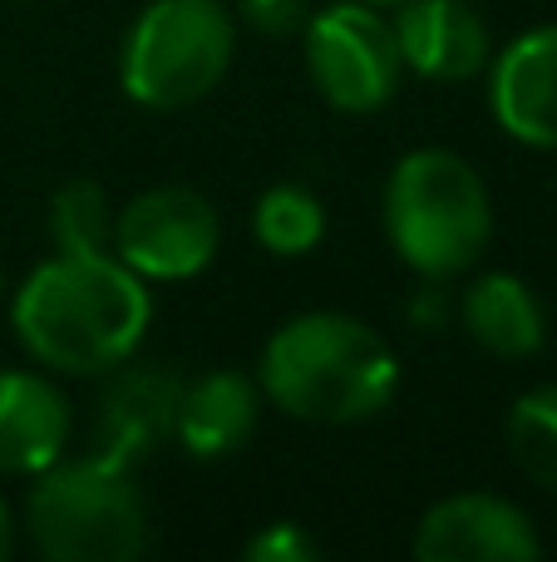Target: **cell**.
I'll return each instance as SVG.
<instances>
[{"label": "cell", "mask_w": 557, "mask_h": 562, "mask_svg": "<svg viewBox=\"0 0 557 562\" xmlns=\"http://www.w3.org/2000/svg\"><path fill=\"white\" fill-rule=\"evenodd\" d=\"M237 59V15L223 0H148L118 40V85L148 114L203 104Z\"/></svg>", "instance_id": "5"}, {"label": "cell", "mask_w": 557, "mask_h": 562, "mask_svg": "<svg viewBox=\"0 0 557 562\" xmlns=\"http://www.w3.org/2000/svg\"><path fill=\"white\" fill-rule=\"evenodd\" d=\"M0 286H5V281H0Z\"/></svg>", "instance_id": "22"}, {"label": "cell", "mask_w": 557, "mask_h": 562, "mask_svg": "<svg viewBox=\"0 0 557 562\" xmlns=\"http://www.w3.org/2000/svg\"><path fill=\"white\" fill-rule=\"evenodd\" d=\"M75 405L49 370L0 366V479H35L65 459Z\"/></svg>", "instance_id": "11"}, {"label": "cell", "mask_w": 557, "mask_h": 562, "mask_svg": "<svg viewBox=\"0 0 557 562\" xmlns=\"http://www.w3.org/2000/svg\"><path fill=\"white\" fill-rule=\"evenodd\" d=\"M503 435H509L513 464L538 488L557 494V380L513 400L509 419H503Z\"/></svg>", "instance_id": "16"}, {"label": "cell", "mask_w": 557, "mask_h": 562, "mask_svg": "<svg viewBox=\"0 0 557 562\" xmlns=\"http://www.w3.org/2000/svg\"><path fill=\"white\" fill-rule=\"evenodd\" d=\"M489 114L513 144L557 154V25L513 35L489 59Z\"/></svg>", "instance_id": "9"}, {"label": "cell", "mask_w": 557, "mask_h": 562, "mask_svg": "<svg viewBox=\"0 0 557 562\" xmlns=\"http://www.w3.org/2000/svg\"><path fill=\"white\" fill-rule=\"evenodd\" d=\"M114 198L104 193L99 183H89V178H75V183H65L55 198H49V243H55V252H109L114 247Z\"/></svg>", "instance_id": "17"}, {"label": "cell", "mask_w": 557, "mask_h": 562, "mask_svg": "<svg viewBox=\"0 0 557 562\" xmlns=\"http://www.w3.org/2000/svg\"><path fill=\"white\" fill-rule=\"evenodd\" d=\"M257 385L302 425H365L400 395V356L351 311H302L266 336Z\"/></svg>", "instance_id": "2"}, {"label": "cell", "mask_w": 557, "mask_h": 562, "mask_svg": "<svg viewBox=\"0 0 557 562\" xmlns=\"http://www.w3.org/2000/svg\"><path fill=\"white\" fill-rule=\"evenodd\" d=\"M385 243L420 281L469 277L493 237V198L454 148H410L380 193Z\"/></svg>", "instance_id": "3"}, {"label": "cell", "mask_w": 557, "mask_h": 562, "mask_svg": "<svg viewBox=\"0 0 557 562\" xmlns=\"http://www.w3.org/2000/svg\"><path fill=\"white\" fill-rule=\"evenodd\" d=\"M223 247V217L197 188L158 183L134 193L114 217V247L109 252L138 272L148 286L163 281H193L213 267Z\"/></svg>", "instance_id": "7"}, {"label": "cell", "mask_w": 557, "mask_h": 562, "mask_svg": "<svg viewBox=\"0 0 557 562\" xmlns=\"http://www.w3.org/2000/svg\"><path fill=\"white\" fill-rule=\"evenodd\" d=\"M232 15L242 25H252L257 35H302L306 20H311V0H237Z\"/></svg>", "instance_id": "19"}, {"label": "cell", "mask_w": 557, "mask_h": 562, "mask_svg": "<svg viewBox=\"0 0 557 562\" xmlns=\"http://www.w3.org/2000/svg\"><path fill=\"white\" fill-rule=\"evenodd\" d=\"M410 553L420 562H538L543 538L513 498L464 488L424 508Z\"/></svg>", "instance_id": "8"}, {"label": "cell", "mask_w": 557, "mask_h": 562, "mask_svg": "<svg viewBox=\"0 0 557 562\" xmlns=\"http://www.w3.org/2000/svg\"><path fill=\"white\" fill-rule=\"evenodd\" d=\"M390 25L405 69L430 85H469L493 59L489 25L469 0H405Z\"/></svg>", "instance_id": "10"}, {"label": "cell", "mask_w": 557, "mask_h": 562, "mask_svg": "<svg viewBox=\"0 0 557 562\" xmlns=\"http://www.w3.org/2000/svg\"><path fill=\"white\" fill-rule=\"evenodd\" d=\"M262 385L232 366H213L203 375H183L173 409V439L187 459H227L257 435L262 419Z\"/></svg>", "instance_id": "13"}, {"label": "cell", "mask_w": 557, "mask_h": 562, "mask_svg": "<svg viewBox=\"0 0 557 562\" xmlns=\"http://www.w3.org/2000/svg\"><path fill=\"white\" fill-rule=\"evenodd\" d=\"M464 336L499 360H528L548 346V311L513 272H479L454 301Z\"/></svg>", "instance_id": "14"}, {"label": "cell", "mask_w": 557, "mask_h": 562, "mask_svg": "<svg viewBox=\"0 0 557 562\" xmlns=\"http://www.w3.org/2000/svg\"><path fill=\"white\" fill-rule=\"evenodd\" d=\"M302 55L316 94L336 114H375L400 94V40L390 15L371 0H336L311 10L302 30Z\"/></svg>", "instance_id": "6"}, {"label": "cell", "mask_w": 557, "mask_h": 562, "mask_svg": "<svg viewBox=\"0 0 557 562\" xmlns=\"http://www.w3.org/2000/svg\"><path fill=\"white\" fill-rule=\"evenodd\" d=\"M20 528L49 562H138L154 538L134 464L99 449L84 459H55L30 479Z\"/></svg>", "instance_id": "4"}, {"label": "cell", "mask_w": 557, "mask_h": 562, "mask_svg": "<svg viewBox=\"0 0 557 562\" xmlns=\"http://www.w3.org/2000/svg\"><path fill=\"white\" fill-rule=\"evenodd\" d=\"M183 375L154 360H124L109 370V385L94 409V449L124 464L148 459L163 439H173V409Z\"/></svg>", "instance_id": "12"}, {"label": "cell", "mask_w": 557, "mask_h": 562, "mask_svg": "<svg viewBox=\"0 0 557 562\" xmlns=\"http://www.w3.org/2000/svg\"><path fill=\"white\" fill-rule=\"evenodd\" d=\"M252 237L266 257H311L326 237V203L306 183H272L252 203Z\"/></svg>", "instance_id": "15"}, {"label": "cell", "mask_w": 557, "mask_h": 562, "mask_svg": "<svg viewBox=\"0 0 557 562\" xmlns=\"http://www.w3.org/2000/svg\"><path fill=\"white\" fill-rule=\"evenodd\" d=\"M15 533H20V524H15V514H10L5 494H0V562L15 553Z\"/></svg>", "instance_id": "20"}, {"label": "cell", "mask_w": 557, "mask_h": 562, "mask_svg": "<svg viewBox=\"0 0 557 562\" xmlns=\"http://www.w3.org/2000/svg\"><path fill=\"white\" fill-rule=\"evenodd\" d=\"M371 5H380V10H395V5H405V0H371Z\"/></svg>", "instance_id": "21"}, {"label": "cell", "mask_w": 557, "mask_h": 562, "mask_svg": "<svg viewBox=\"0 0 557 562\" xmlns=\"http://www.w3.org/2000/svg\"><path fill=\"white\" fill-rule=\"evenodd\" d=\"M154 326V291L114 252H55L10 296L20 350L49 375L89 380L138 356Z\"/></svg>", "instance_id": "1"}, {"label": "cell", "mask_w": 557, "mask_h": 562, "mask_svg": "<svg viewBox=\"0 0 557 562\" xmlns=\"http://www.w3.org/2000/svg\"><path fill=\"white\" fill-rule=\"evenodd\" d=\"M247 562H316L321 558V543L316 533H306L292 518H276V524H262L252 538L242 543Z\"/></svg>", "instance_id": "18"}]
</instances>
